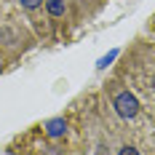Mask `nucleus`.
I'll list each match as a JSON object with an SVG mask.
<instances>
[{
    "label": "nucleus",
    "mask_w": 155,
    "mask_h": 155,
    "mask_svg": "<svg viewBox=\"0 0 155 155\" xmlns=\"http://www.w3.org/2000/svg\"><path fill=\"white\" fill-rule=\"evenodd\" d=\"M40 3H43V0H21V5H24V8H38Z\"/></svg>",
    "instance_id": "obj_4"
},
{
    "label": "nucleus",
    "mask_w": 155,
    "mask_h": 155,
    "mask_svg": "<svg viewBox=\"0 0 155 155\" xmlns=\"http://www.w3.org/2000/svg\"><path fill=\"white\" fill-rule=\"evenodd\" d=\"M64 131H67L64 118H54V120H48V123H46V134H48V137H62Z\"/></svg>",
    "instance_id": "obj_2"
},
{
    "label": "nucleus",
    "mask_w": 155,
    "mask_h": 155,
    "mask_svg": "<svg viewBox=\"0 0 155 155\" xmlns=\"http://www.w3.org/2000/svg\"><path fill=\"white\" fill-rule=\"evenodd\" d=\"M115 56H118V51H112V54H107V56H104V59L99 62V67H107V62H112Z\"/></svg>",
    "instance_id": "obj_5"
},
{
    "label": "nucleus",
    "mask_w": 155,
    "mask_h": 155,
    "mask_svg": "<svg viewBox=\"0 0 155 155\" xmlns=\"http://www.w3.org/2000/svg\"><path fill=\"white\" fill-rule=\"evenodd\" d=\"M48 5V14L51 16H62L64 14V0H46Z\"/></svg>",
    "instance_id": "obj_3"
},
{
    "label": "nucleus",
    "mask_w": 155,
    "mask_h": 155,
    "mask_svg": "<svg viewBox=\"0 0 155 155\" xmlns=\"http://www.w3.org/2000/svg\"><path fill=\"white\" fill-rule=\"evenodd\" d=\"M118 155H139V153H137L134 147H123V150H120V153H118Z\"/></svg>",
    "instance_id": "obj_6"
},
{
    "label": "nucleus",
    "mask_w": 155,
    "mask_h": 155,
    "mask_svg": "<svg viewBox=\"0 0 155 155\" xmlns=\"http://www.w3.org/2000/svg\"><path fill=\"white\" fill-rule=\"evenodd\" d=\"M115 112L120 115V118H126V120H131V118H137V112H139V102H137V96L134 94H118L115 96Z\"/></svg>",
    "instance_id": "obj_1"
}]
</instances>
